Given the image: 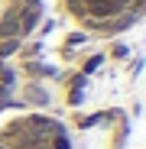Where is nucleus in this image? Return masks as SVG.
Masks as SVG:
<instances>
[{
    "mask_svg": "<svg viewBox=\"0 0 146 149\" xmlns=\"http://www.w3.org/2000/svg\"><path fill=\"white\" fill-rule=\"evenodd\" d=\"M0 149H68V146L59 127H52L39 117H29L0 133Z\"/></svg>",
    "mask_w": 146,
    "mask_h": 149,
    "instance_id": "f257e3e1",
    "label": "nucleus"
},
{
    "mask_svg": "<svg viewBox=\"0 0 146 149\" xmlns=\"http://www.w3.org/2000/svg\"><path fill=\"white\" fill-rule=\"evenodd\" d=\"M143 0H68V7L75 10L78 19L91 23V26H107V23L124 19L133 7H140Z\"/></svg>",
    "mask_w": 146,
    "mask_h": 149,
    "instance_id": "f03ea898",
    "label": "nucleus"
}]
</instances>
